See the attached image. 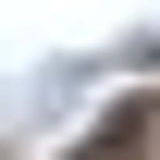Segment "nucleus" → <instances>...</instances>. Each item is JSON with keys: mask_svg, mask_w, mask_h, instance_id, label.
Wrapping results in <instances>:
<instances>
[{"mask_svg": "<svg viewBox=\"0 0 160 160\" xmlns=\"http://www.w3.org/2000/svg\"><path fill=\"white\" fill-rule=\"evenodd\" d=\"M74 160H160V99H123V111H99V136H86Z\"/></svg>", "mask_w": 160, "mask_h": 160, "instance_id": "f257e3e1", "label": "nucleus"}]
</instances>
